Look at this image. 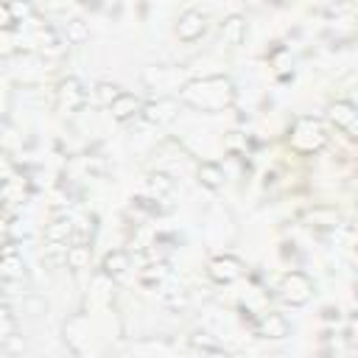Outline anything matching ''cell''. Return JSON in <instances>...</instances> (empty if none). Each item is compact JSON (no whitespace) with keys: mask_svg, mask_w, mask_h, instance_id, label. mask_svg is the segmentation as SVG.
Listing matches in <instances>:
<instances>
[{"mask_svg":"<svg viewBox=\"0 0 358 358\" xmlns=\"http://www.w3.org/2000/svg\"><path fill=\"white\" fill-rule=\"evenodd\" d=\"M14 28H17V20H14L11 8L3 3V6H0V31H14Z\"/></svg>","mask_w":358,"mask_h":358,"instance_id":"d4e9b609","label":"cell"},{"mask_svg":"<svg viewBox=\"0 0 358 358\" xmlns=\"http://www.w3.org/2000/svg\"><path fill=\"white\" fill-rule=\"evenodd\" d=\"M76 3H98V0H76Z\"/></svg>","mask_w":358,"mask_h":358,"instance_id":"4316f807","label":"cell"},{"mask_svg":"<svg viewBox=\"0 0 358 358\" xmlns=\"http://www.w3.org/2000/svg\"><path fill=\"white\" fill-rule=\"evenodd\" d=\"M3 3L11 8V14H14L17 22H25L28 17H34V6H31V0H3Z\"/></svg>","mask_w":358,"mask_h":358,"instance_id":"cb8c5ba5","label":"cell"},{"mask_svg":"<svg viewBox=\"0 0 358 358\" xmlns=\"http://www.w3.org/2000/svg\"><path fill=\"white\" fill-rule=\"evenodd\" d=\"M330 140V131L324 126L322 117H313V115H302L291 123L288 129V145L296 151V154H316L327 145Z\"/></svg>","mask_w":358,"mask_h":358,"instance_id":"7a4b0ae2","label":"cell"},{"mask_svg":"<svg viewBox=\"0 0 358 358\" xmlns=\"http://www.w3.org/2000/svg\"><path fill=\"white\" fill-rule=\"evenodd\" d=\"M327 120H330L336 129L350 131V129L358 123V106H355L352 101H347V98H338V101H333V103L327 106Z\"/></svg>","mask_w":358,"mask_h":358,"instance_id":"9c48e42d","label":"cell"},{"mask_svg":"<svg viewBox=\"0 0 358 358\" xmlns=\"http://www.w3.org/2000/svg\"><path fill=\"white\" fill-rule=\"evenodd\" d=\"M145 190H148L151 199L162 201V199H171V196H173L176 182H173V176L165 173V171H151V173L145 176Z\"/></svg>","mask_w":358,"mask_h":358,"instance_id":"7c38bea8","label":"cell"},{"mask_svg":"<svg viewBox=\"0 0 358 358\" xmlns=\"http://www.w3.org/2000/svg\"><path fill=\"white\" fill-rule=\"evenodd\" d=\"M350 338H358V316L350 319Z\"/></svg>","mask_w":358,"mask_h":358,"instance_id":"484cf974","label":"cell"},{"mask_svg":"<svg viewBox=\"0 0 358 358\" xmlns=\"http://www.w3.org/2000/svg\"><path fill=\"white\" fill-rule=\"evenodd\" d=\"M11 338H14V313H11V305H8V299H6L3 313H0V341L6 344V341H11Z\"/></svg>","mask_w":358,"mask_h":358,"instance_id":"7402d4cb","label":"cell"},{"mask_svg":"<svg viewBox=\"0 0 358 358\" xmlns=\"http://www.w3.org/2000/svg\"><path fill=\"white\" fill-rule=\"evenodd\" d=\"M92 92H95V101H98V106L109 109V106L115 103V98H117V95H120L123 90H120L117 84H112V81H98Z\"/></svg>","mask_w":358,"mask_h":358,"instance_id":"d6986e66","label":"cell"},{"mask_svg":"<svg viewBox=\"0 0 358 358\" xmlns=\"http://www.w3.org/2000/svg\"><path fill=\"white\" fill-rule=\"evenodd\" d=\"M196 176H199V182H201L204 187H210V190H218V187L224 185V171H221V165H215V162H201V165L196 168Z\"/></svg>","mask_w":358,"mask_h":358,"instance_id":"e0dca14e","label":"cell"},{"mask_svg":"<svg viewBox=\"0 0 358 358\" xmlns=\"http://www.w3.org/2000/svg\"><path fill=\"white\" fill-rule=\"evenodd\" d=\"M207 277L213 282H218V285H229V282H235V280L243 277V260L235 257V255H227V252L224 255H215L207 263Z\"/></svg>","mask_w":358,"mask_h":358,"instance_id":"5b68a950","label":"cell"},{"mask_svg":"<svg viewBox=\"0 0 358 358\" xmlns=\"http://www.w3.org/2000/svg\"><path fill=\"white\" fill-rule=\"evenodd\" d=\"M87 103V90L76 76H67L56 87V109L62 115H76Z\"/></svg>","mask_w":358,"mask_h":358,"instance_id":"277c9868","label":"cell"},{"mask_svg":"<svg viewBox=\"0 0 358 358\" xmlns=\"http://www.w3.org/2000/svg\"><path fill=\"white\" fill-rule=\"evenodd\" d=\"M308 221H310V227L330 229V227H336V224H338V213H336V210H330V207H316V210H310V213H308Z\"/></svg>","mask_w":358,"mask_h":358,"instance_id":"ffe728a7","label":"cell"},{"mask_svg":"<svg viewBox=\"0 0 358 358\" xmlns=\"http://www.w3.org/2000/svg\"><path fill=\"white\" fill-rule=\"evenodd\" d=\"M190 350L193 352H210V355H221L224 352V347L213 344L207 336H190Z\"/></svg>","mask_w":358,"mask_h":358,"instance_id":"603a6c76","label":"cell"},{"mask_svg":"<svg viewBox=\"0 0 358 358\" xmlns=\"http://www.w3.org/2000/svg\"><path fill=\"white\" fill-rule=\"evenodd\" d=\"M101 271L112 280H120L126 271H129V255L123 249H112L103 255V263H101Z\"/></svg>","mask_w":358,"mask_h":358,"instance_id":"2e32d148","label":"cell"},{"mask_svg":"<svg viewBox=\"0 0 358 358\" xmlns=\"http://www.w3.org/2000/svg\"><path fill=\"white\" fill-rule=\"evenodd\" d=\"M221 39L229 45V48H238L243 39H246V17L241 14H229L221 20Z\"/></svg>","mask_w":358,"mask_h":358,"instance_id":"5bb4252c","label":"cell"},{"mask_svg":"<svg viewBox=\"0 0 358 358\" xmlns=\"http://www.w3.org/2000/svg\"><path fill=\"white\" fill-rule=\"evenodd\" d=\"M73 221L67 218V215H56V218H50L48 224H45V232H42V238H45V243H70V238H73Z\"/></svg>","mask_w":358,"mask_h":358,"instance_id":"4fadbf2b","label":"cell"},{"mask_svg":"<svg viewBox=\"0 0 358 358\" xmlns=\"http://www.w3.org/2000/svg\"><path fill=\"white\" fill-rule=\"evenodd\" d=\"M165 277H168L165 260H151L145 268H140V282H145V285H159Z\"/></svg>","mask_w":358,"mask_h":358,"instance_id":"ac0fdd59","label":"cell"},{"mask_svg":"<svg viewBox=\"0 0 358 358\" xmlns=\"http://www.w3.org/2000/svg\"><path fill=\"white\" fill-rule=\"evenodd\" d=\"M280 296H282L288 305H294V308L308 305L310 296H313V282H310V277H308L305 271H288V274L280 280Z\"/></svg>","mask_w":358,"mask_h":358,"instance_id":"3957f363","label":"cell"},{"mask_svg":"<svg viewBox=\"0 0 358 358\" xmlns=\"http://www.w3.org/2000/svg\"><path fill=\"white\" fill-rule=\"evenodd\" d=\"M90 260H92V246L87 241H76V243L67 246V257H64V266L67 268L81 271V268L90 266Z\"/></svg>","mask_w":358,"mask_h":358,"instance_id":"9a60e30c","label":"cell"},{"mask_svg":"<svg viewBox=\"0 0 358 358\" xmlns=\"http://www.w3.org/2000/svg\"><path fill=\"white\" fill-rule=\"evenodd\" d=\"M179 101L199 112H224L235 103V84L227 76L190 78L179 87Z\"/></svg>","mask_w":358,"mask_h":358,"instance_id":"6da1fadb","label":"cell"},{"mask_svg":"<svg viewBox=\"0 0 358 358\" xmlns=\"http://www.w3.org/2000/svg\"><path fill=\"white\" fill-rule=\"evenodd\" d=\"M288 333H291V324L280 310H266L260 316V322H257V336L260 338L282 341V338H288Z\"/></svg>","mask_w":358,"mask_h":358,"instance_id":"ba28073f","label":"cell"},{"mask_svg":"<svg viewBox=\"0 0 358 358\" xmlns=\"http://www.w3.org/2000/svg\"><path fill=\"white\" fill-rule=\"evenodd\" d=\"M64 34H67V42L81 45V42H87V39H90V25H87L84 20H78V17H73V20H67Z\"/></svg>","mask_w":358,"mask_h":358,"instance_id":"44dd1931","label":"cell"},{"mask_svg":"<svg viewBox=\"0 0 358 358\" xmlns=\"http://www.w3.org/2000/svg\"><path fill=\"white\" fill-rule=\"evenodd\" d=\"M143 101H140V95H134V92H120L117 98H115V103L109 106V115L115 117V120H120V123H126V120H131V117H140L143 115Z\"/></svg>","mask_w":358,"mask_h":358,"instance_id":"30bf717a","label":"cell"},{"mask_svg":"<svg viewBox=\"0 0 358 358\" xmlns=\"http://www.w3.org/2000/svg\"><path fill=\"white\" fill-rule=\"evenodd\" d=\"M0 271H3V282H14V280H22L25 277V263H22V255L17 252L14 241H6V246H3Z\"/></svg>","mask_w":358,"mask_h":358,"instance_id":"8fae6325","label":"cell"},{"mask_svg":"<svg viewBox=\"0 0 358 358\" xmlns=\"http://www.w3.org/2000/svg\"><path fill=\"white\" fill-rule=\"evenodd\" d=\"M176 115H179V101H173V98H157V101H148L143 106V115L140 117L148 126H165V123L176 120Z\"/></svg>","mask_w":358,"mask_h":358,"instance_id":"52a82bcc","label":"cell"},{"mask_svg":"<svg viewBox=\"0 0 358 358\" xmlns=\"http://www.w3.org/2000/svg\"><path fill=\"white\" fill-rule=\"evenodd\" d=\"M204 31H207V14H204L201 8H185V11L176 17V36H179L182 42L190 45V42L201 39Z\"/></svg>","mask_w":358,"mask_h":358,"instance_id":"8992f818","label":"cell"}]
</instances>
